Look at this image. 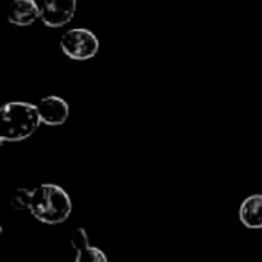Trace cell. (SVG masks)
I'll return each instance as SVG.
<instances>
[{"label":"cell","instance_id":"6da1fadb","mask_svg":"<svg viewBox=\"0 0 262 262\" xmlns=\"http://www.w3.org/2000/svg\"><path fill=\"white\" fill-rule=\"evenodd\" d=\"M11 207L28 210L37 221L57 226L72 213V201L68 192L57 184H41L37 189H17L11 196Z\"/></svg>","mask_w":262,"mask_h":262},{"label":"cell","instance_id":"7a4b0ae2","mask_svg":"<svg viewBox=\"0 0 262 262\" xmlns=\"http://www.w3.org/2000/svg\"><path fill=\"white\" fill-rule=\"evenodd\" d=\"M41 124L37 104L9 101L0 109V141L18 143L28 140Z\"/></svg>","mask_w":262,"mask_h":262},{"label":"cell","instance_id":"3957f363","mask_svg":"<svg viewBox=\"0 0 262 262\" xmlns=\"http://www.w3.org/2000/svg\"><path fill=\"white\" fill-rule=\"evenodd\" d=\"M61 52L71 60L84 61L97 55L100 49L98 37L86 28H72L60 38Z\"/></svg>","mask_w":262,"mask_h":262},{"label":"cell","instance_id":"277c9868","mask_svg":"<svg viewBox=\"0 0 262 262\" xmlns=\"http://www.w3.org/2000/svg\"><path fill=\"white\" fill-rule=\"evenodd\" d=\"M77 0H45L40 20L48 28H61L74 18Z\"/></svg>","mask_w":262,"mask_h":262},{"label":"cell","instance_id":"5b68a950","mask_svg":"<svg viewBox=\"0 0 262 262\" xmlns=\"http://www.w3.org/2000/svg\"><path fill=\"white\" fill-rule=\"evenodd\" d=\"M37 109L41 118V123L46 126H61L69 117V104L64 98L57 95L43 97L37 103Z\"/></svg>","mask_w":262,"mask_h":262},{"label":"cell","instance_id":"8992f818","mask_svg":"<svg viewBox=\"0 0 262 262\" xmlns=\"http://www.w3.org/2000/svg\"><path fill=\"white\" fill-rule=\"evenodd\" d=\"M41 15V6L34 0H12L6 11V18L15 26H29Z\"/></svg>","mask_w":262,"mask_h":262},{"label":"cell","instance_id":"52a82bcc","mask_svg":"<svg viewBox=\"0 0 262 262\" xmlns=\"http://www.w3.org/2000/svg\"><path fill=\"white\" fill-rule=\"evenodd\" d=\"M71 246L75 250V262H109L101 249L89 244L88 233L81 227L72 230Z\"/></svg>","mask_w":262,"mask_h":262},{"label":"cell","instance_id":"ba28073f","mask_svg":"<svg viewBox=\"0 0 262 262\" xmlns=\"http://www.w3.org/2000/svg\"><path fill=\"white\" fill-rule=\"evenodd\" d=\"M239 221L252 230L262 229V193L246 198L239 207Z\"/></svg>","mask_w":262,"mask_h":262}]
</instances>
